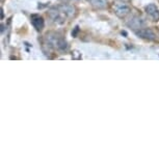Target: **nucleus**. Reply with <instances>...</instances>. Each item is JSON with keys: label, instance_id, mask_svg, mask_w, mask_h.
<instances>
[{"label": "nucleus", "instance_id": "obj_1", "mask_svg": "<svg viewBox=\"0 0 159 159\" xmlns=\"http://www.w3.org/2000/svg\"><path fill=\"white\" fill-rule=\"evenodd\" d=\"M136 34L139 38L143 39V40H148V41H154L156 39L155 32L152 30L151 28H140L139 30H136Z\"/></svg>", "mask_w": 159, "mask_h": 159}, {"label": "nucleus", "instance_id": "obj_2", "mask_svg": "<svg viewBox=\"0 0 159 159\" xmlns=\"http://www.w3.org/2000/svg\"><path fill=\"white\" fill-rule=\"evenodd\" d=\"M127 25L130 28L134 29V30H139V29L143 27V25H145V21H143L142 18H139L137 16H134L128 21Z\"/></svg>", "mask_w": 159, "mask_h": 159}, {"label": "nucleus", "instance_id": "obj_3", "mask_svg": "<svg viewBox=\"0 0 159 159\" xmlns=\"http://www.w3.org/2000/svg\"><path fill=\"white\" fill-rule=\"evenodd\" d=\"M145 11L153 21H159V10L155 4H148L146 7Z\"/></svg>", "mask_w": 159, "mask_h": 159}, {"label": "nucleus", "instance_id": "obj_4", "mask_svg": "<svg viewBox=\"0 0 159 159\" xmlns=\"http://www.w3.org/2000/svg\"><path fill=\"white\" fill-rule=\"evenodd\" d=\"M64 13L59 10V8H52V10L49 11V16L50 18L52 19L54 22L56 23H59V24H62L65 22V18L62 17Z\"/></svg>", "mask_w": 159, "mask_h": 159}, {"label": "nucleus", "instance_id": "obj_5", "mask_svg": "<svg viewBox=\"0 0 159 159\" xmlns=\"http://www.w3.org/2000/svg\"><path fill=\"white\" fill-rule=\"evenodd\" d=\"M116 15L120 18H125L131 11V7L127 4H120L116 7Z\"/></svg>", "mask_w": 159, "mask_h": 159}, {"label": "nucleus", "instance_id": "obj_6", "mask_svg": "<svg viewBox=\"0 0 159 159\" xmlns=\"http://www.w3.org/2000/svg\"><path fill=\"white\" fill-rule=\"evenodd\" d=\"M31 23L38 31H41L44 28V19L39 15H31Z\"/></svg>", "mask_w": 159, "mask_h": 159}, {"label": "nucleus", "instance_id": "obj_7", "mask_svg": "<svg viewBox=\"0 0 159 159\" xmlns=\"http://www.w3.org/2000/svg\"><path fill=\"white\" fill-rule=\"evenodd\" d=\"M58 8L64 13L65 16H67V17H73L75 15V11H76L73 5H70V4H61V5H59Z\"/></svg>", "mask_w": 159, "mask_h": 159}, {"label": "nucleus", "instance_id": "obj_8", "mask_svg": "<svg viewBox=\"0 0 159 159\" xmlns=\"http://www.w3.org/2000/svg\"><path fill=\"white\" fill-rule=\"evenodd\" d=\"M89 1L95 8H99V10L106 8L107 5H108V1L107 0H89Z\"/></svg>", "mask_w": 159, "mask_h": 159}, {"label": "nucleus", "instance_id": "obj_9", "mask_svg": "<svg viewBox=\"0 0 159 159\" xmlns=\"http://www.w3.org/2000/svg\"><path fill=\"white\" fill-rule=\"evenodd\" d=\"M56 47L61 51H67L68 49V43L64 38H58L57 43H56Z\"/></svg>", "mask_w": 159, "mask_h": 159}, {"label": "nucleus", "instance_id": "obj_10", "mask_svg": "<svg viewBox=\"0 0 159 159\" xmlns=\"http://www.w3.org/2000/svg\"><path fill=\"white\" fill-rule=\"evenodd\" d=\"M72 56H73L74 59H80V58H81V53H80L79 51L75 50V51L72 52Z\"/></svg>", "mask_w": 159, "mask_h": 159}, {"label": "nucleus", "instance_id": "obj_11", "mask_svg": "<svg viewBox=\"0 0 159 159\" xmlns=\"http://www.w3.org/2000/svg\"><path fill=\"white\" fill-rule=\"evenodd\" d=\"M79 30V29H78V26H76V27H75V31L74 32H72V35H73V37L75 38L76 37V34H77V31Z\"/></svg>", "mask_w": 159, "mask_h": 159}, {"label": "nucleus", "instance_id": "obj_12", "mask_svg": "<svg viewBox=\"0 0 159 159\" xmlns=\"http://www.w3.org/2000/svg\"><path fill=\"white\" fill-rule=\"evenodd\" d=\"M120 1H123V2H127V1H129V0H120Z\"/></svg>", "mask_w": 159, "mask_h": 159}]
</instances>
